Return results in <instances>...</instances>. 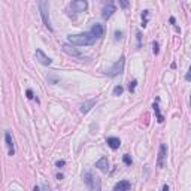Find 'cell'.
Returning a JSON list of instances; mask_svg holds the SVG:
<instances>
[{"label":"cell","mask_w":191,"mask_h":191,"mask_svg":"<svg viewBox=\"0 0 191 191\" xmlns=\"http://www.w3.org/2000/svg\"><path fill=\"white\" fill-rule=\"evenodd\" d=\"M67 41L72 45L87 46V45H93L96 42V38L90 31H87V33H79V34H70V36H67Z\"/></svg>","instance_id":"1"},{"label":"cell","mask_w":191,"mask_h":191,"mask_svg":"<svg viewBox=\"0 0 191 191\" xmlns=\"http://www.w3.org/2000/svg\"><path fill=\"white\" fill-rule=\"evenodd\" d=\"M39 11H41V16H42V21H43L45 27L48 28V30H52L51 20H49V5H48V2H45V0L39 2Z\"/></svg>","instance_id":"2"},{"label":"cell","mask_w":191,"mask_h":191,"mask_svg":"<svg viewBox=\"0 0 191 191\" xmlns=\"http://www.w3.org/2000/svg\"><path fill=\"white\" fill-rule=\"evenodd\" d=\"M124 63H125V58H124V57H121V58H120V60H118V61H117V63H115V64H114V66L109 69V72H108V73H109V76H112V78L118 76V75L123 72Z\"/></svg>","instance_id":"3"},{"label":"cell","mask_w":191,"mask_h":191,"mask_svg":"<svg viewBox=\"0 0 191 191\" xmlns=\"http://www.w3.org/2000/svg\"><path fill=\"white\" fill-rule=\"evenodd\" d=\"M88 8V3L85 0H76L70 3V11H73L75 14H81Z\"/></svg>","instance_id":"4"},{"label":"cell","mask_w":191,"mask_h":191,"mask_svg":"<svg viewBox=\"0 0 191 191\" xmlns=\"http://www.w3.org/2000/svg\"><path fill=\"white\" fill-rule=\"evenodd\" d=\"M166 158H167V146L161 143L160 145V150H158V158H157V164L160 169H163L164 164H166Z\"/></svg>","instance_id":"5"},{"label":"cell","mask_w":191,"mask_h":191,"mask_svg":"<svg viewBox=\"0 0 191 191\" xmlns=\"http://www.w3.org/2000/svg\"><path fill=\"white\" fill-rule=\"evenodd\" d=\"M114 12H115V5H114L112 2H109V3H106V5L103 6V9H102V16H103L105 20H108V18H110V16L114 15Z\"/></svg>","instance_id":"6"},{"label":"cell","mask_w":191,"mask_h":191,"mask_svg":"<svg viewBox=\"0 0 191 191\" xmlns=\"http://www.w3.org/2000/svg\"><path fill=\"white\" fill-rule=\"evenodd\" d=\"M36 60H38L41 64H43V66H49V64L52 63V60H51L48 55L43 54L42 49H36Z\"/></svg>","instance_id":"7"},{"label":"cell","mask_w":191,"mask_h":191,"mask_svg":"<svg viewBox=\"0 0 191 191\" xmlns=\"http://www.w3.org/2000/svg\"><path fill=\"white\" fill-rule=\"evenodd\" d=\"M93 36H94L96 39L97 38H102L103 34H105V27L100 24V23H96V24H93V27H91V31H90Z\"/></svg>","instance_id":"8"},{"label":"cell","mask_w":191,"mask_h":191,"mask_svg":"<svg viewBox=\"0 0 191 191\" xmlns=\"http://www.w3.org/2000/svg\"><path fill=\"white\" fill-rule=\"evenodd\" d=\"M96 167H97L100 172L106 173V172L109 170V161H108V158H106V157H102V158L96 163Z\"/></svg>","instance_id":"9"},{"label":"cell","mask_w":191,"mask_h":191,"mask_svg":"<svg viewBox=\"0 0 191 191\" xmlns=\"http://www.w3.org/2000/svg\"><path fill=\"white\" fill-rule=\"evenodd\" d=\"M130 188H132V184L128 181H120L115 184L114 191H130Z\"/></svg>","instance_id":"10"},{"label":"cell","mask_w":191,"mask_h":191,"mask_svg":"<svg viewBox=\"0 0 191 191\" xmlns=\"http://www.w3.org/2000/svg\"><path fill=\"white\" fill-rule=\"evenodd\" d=\"M5 142H6V145H8V148H9V155L12 157L15 154V150H14V140H12V136H11L9 132L5 133Z\"/></svg>","instance_id":"11"},{"label":"cell","mask_w":191,"mask_h":191,"mask_svg":"<svg viewBox=\"0 0 191 191\" xmlns=\"http://www.w3.org/2000/svg\"><path fill=\"white\" fill-rule=\"evenodd\" d=\"M96 102H97V99H91V100H88V102H84L81 105V108H79V110H81L82 114H87V112H90L91 110V108L96 105Z\"/></svg>","instance_id":"12"},{"label":"cell","mask_w":191,"mask_h":191,"mask_svg":"<svg viewBox=\"0 0 191 191\" xmlns=\"http://www.w3.org/2000/svg\"><path fill=\"white\" fill-rule=\"evenodd\" d=\"M106 143H108V146H109L110 150H118L120 148V145H121V140L118 139V137H108L106 139Z\"/></svg>","instance_id":"13"},{"label":"cell","mask_w":191,"mask_h":191,"mask_svg":"<svg viewBox=\"0 0 191 191\" xmlns=\"http://www.w3.org/2000/svg\"><path fill=\"white\" fill-rule=\"evenodd\" d=\"M63 51L67 52L69 55H73V57H81V52L78 49H75L73 46H69V45H63Z\"/></svg>","instance_id":"14"},{"label":"cell","mask_w":191,"mask_h":191,"mask_svg":"<svg viewBox=\"0 0 191 191\" xmlns=\"http://www.w3.org/2000/svg\"><path fill=\"white\" fill-rule=\"evenodd\" d=\"M84 181H85V184L91 188V185L94 184V181H96V178L93 176V173H90V172H87L85 175H84Z\"/></svg>","instance_id":"15"},{"label":"cell","mask_w":191,"mask_h":191,"mask_svg":"<svg viewBox=\"0 0 191 191\" xmlns=\"http://www.w3.org/2000/svg\"><path fill=\"white\" fill-rule=\"evenodd\" d=\"M152 108H154V112H155V115H157V121H158V123H163L164 118H163V115H161V112H160L158 105H157V103H154V105H152Z\"/></svg>","instance_id":"16"},{"label":"cell","mask_w":191,"mask_h":191,"mask_svg":"<svg viewBox=\"0 0 191 191\" xmlns=\"http://www.w3.org/2000/svg\"><path fill=\"white\" fill-rule=\"evenodd\" d=\"M100 187H102V184H100V179H99V178H96L94 184L91 185V190H93V191H100Z\"/></svg>","instance_id":"17"},{"label":"cell","mask_w":191,"mask_h":191,"mask_svg":"<svg viewBox=\"0 0 191 191\" xmlns=\"http://www.w3.org/2000/svg\"><path fill=\"white\" fill-rule=\"evenodd\" d=\"M124 91V88L121 87V85H117L115 88H114V96H121Z\"/></svg>","instance_id":"18"},{"label":"cell","mask_w":191,"mask_h":191,"mask_svg":"<svg viewBox=\"0 0 191 191\" xmlns=\"http://www.w3.org/2000/svg\"><path fill=\"white\" fill-rule=\"evenodd\" d=\"M136 84H137V81H132V82H130V85H128V90H130L132 93H135V90H136Z\"/></svg>","instance_id":"19"},{"label":"cell","mask_w":191,"mask_h":191,"mask_svg":"<svg viewBox=\"0 0 191 191\" xmlns=\"http://www.w3.org/2000/svg\"><path fill=\"white\" fill-rule=\"evenodd\" d=\"M152 52H154V54H158V43H157V42H152Z\"/></svg>","instance_id":"20"},{"label":"cell","mask_w":191,"mask_h":191,"mask_svg":"<svg viewBox=\"0 0 191 191\" xmlns=\"http://www.w3.org/2000/svg\"><path fill=\"white\" fill-rule=\"evenodd\" d=\"M124 163L128 164V166L132 164V158H130V155H128V154H125V155H124Z\"/></svg>","instance_id":"21"},{"label":"cell","mask_w":191,"mask_h":191,"mask_svg":"<svg viewBox=\"0 0 191 191\" xmlns=\"http://www.w3.org/2000/svg\"><path fill=\"white\" fill-rule=\"evenodd\" d=\"M123 39V31H115V41Z\"/></svg>","instance_id":"22"},{"label":"cell","mask_w":191,"mask_h":191,"mask_svg":"<svg viewBox=\"0 0 191 191\" xmlns=\"http://www.w3.org/2000/svg\"><path fill=\"white\" fill-rule=\"evenodd\" d=\"M64 164H66V161H64V160H58V161L55 163V166H57V167H63Z\"/></svg>","instance_id":"23"},{"label":"cell","mask_w":191,"mask_h":191,"mask_svg":"<svg viewBox=\"0 0 191 191\" xmlns=\"http://www.w3.org/2000/svg\"><path fill=\"white\" fill-rule=\"evenodd\" d=\"M26 94H27L28 99H33V97H34V96H33V91H31V90H27V93H26Z\"/></svg>","instance_id":"24"},{"label":"cell","mask_w":191,"mask_h":191,"mask_svg":"<svg viewBox=\"0 0 191 191\" xmlns=\"http://www.w3.org/2000/svg\"><path fill=\"white\" fill-rule=\"evenodd\" d=\"M120 6H121V8H127V6H128V2H120Z\"/></svg>","instance_id":"25"},{"label":"cell","mask_w":191,"mask_h":191,"mask_svg":"<svg viewBox=\"0 0 191 191\" xmlns=\"http://www.w3.org/2000/svg\"><path fill=\"white\" fill-rule=\"evenodd\" d=\"M163 191H170V188H169V185H164V187H163Z\"/></svg>","instance_id":"26"},{"label":"cell","mask_w":191,"mask_h":191,"mask_svg":"<svg viewBox=\"0 0 191 191\" xmlns=\"http://www.w3.org/2000/svg\"><path fill=\"white\" fill-rule=\"evenodd\" d=\"M33 191H41V188H39V187H34V190Z\"/></svg>","instance_id":"27"}]
</instances>
